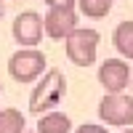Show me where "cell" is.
Wrapping results in <instances>:
<instances>
[{
    "instance_id": "cell-7",
    "label": "cell",
    "mask_w": 133,
    "mask_h": 133,
    "mask_svg": "<svg viewBox=\"0 0 133 133\" xmlns=\"http://www.w3.org/2000/svg\"><path fill=\"white\" fill-rule=\"evenodd\" d=\"M130 80V66L123 59H107L98 66V83L107 88V93H123Z\"/></svg>"
},
{
    "instance_id": "cell-6",
    "label": "cell",
    "mask_w": 133,
    "mask_h": 133,
    "mask_svg": "<svg viewBox=\"0 0 133 133\" xmlns=\"http://www.w3.org/2000/svg\"><path fill=\"white\" fill-rule=\"evenodd\" d=\"M77 27V14L75 5H64V8H48L45 19H43V32L53 40H64L69 32Z\"/></svg>"
},
{
    "instance_id": "cell-1",
    "label": "cell",
    "mask_w": 133,
    "mask_h": 133,
    "mask_svg": "<svg viewBox=\"0 0 133 133\" xmlns=\"http://www.w3.org/2000/svg\"><path fill=\"white\" fill-rule=\"evenodd\" d=\"M66 93V77L59 69H48L43 75V80L32 88V96H29V112L43 115V112H51L61 104V98Z\"/></svg>"
},
{
    "instance_id": "cell-17",
    "label": "cell",
    "mask_w": 133,
    "mask_h": 133,
    "mask_svg": "<svg viewBox=\"0 0 133 133\" xmlns=\"http://www.w3.org/2000/svg\"><path fill=\"white\" fill-rule=\"evenodd\" d=\"M109 3H115V0H109Z\"/></svg>"
},
{
    "instance_id": "cell-11",
    "label": "cell",
    "mask_w": 133,
    "mask_h": 133,
    "mask_svg": "<svg viewBox=\"0 0 133 133\" xmlns=\"http://www.w3.org/2000/svg\"><path fill=\"white\" fill-rule=\"evenodd\" d=\"M80 11L88 19H104L109 11H112V3L109 0H77Z\"/></svg>"
},
{
    "instance_id": "cell-8",
    "label": "cell",
    "mask_w": 133,
    "mask_h": 133,
    "mask_svg": "<svg viewBox=\"0 0 133 133\" xmlns=\"http://www.w3.org/2000/svg\"><path fill=\"white\" fill-rule=\"evenodd\" d=\"M69 130H72L69 115L56 112V109L40 115V120H37V133H69Z\"/></svg>"
},
{
    "instance_id": "cell-14",
    "label": "cell",
    "mask_w": 133,
    "mask_h": 133,
    "mask_svg": "<svg viewBox=\"0 0 133 133\" xmlns=\"http://www.w3.org/2000/svg\"><path fill=\"white\" fill-rule=\"evenodd\" d=\"M0 93H3V83H0Z\"/></svg>"
},
{
    "instance_id": "cell-16",
    "label": "cell",
    "mask_w": 133,
    "mask_h": 133,
    "mask_svg": "<svg viewBox=\"0 0 133 133\" xmlns=\"http://www.w3.org/2000/svg\"><path fill=\"white\" fill-rule=\"evenodd\" d=\"M24 133H32V130H24Z\"/></svg>"
},
{
    "instance_id": "cell-4",
    "label": "cell",
    "mask_w": 133,
    "mask_h": 133,
    "mask_svg": "<svg viewBox=\"0 0 133 133\" xmlns=\"http://www.w3.org/2000/svg\"><path fill=\"white\" fill-rule=\"evenodd\" d=\"M98 117L112 128L133 125V96L125 93H107L98 101Z\"/></svg>"
},
{
    "instance_id": "cell-15",
    "label": "cell",
    "mask_w": 133,
    "mask_h": 133,
    "mask_svg": "<svg viewBox=\"0 0 133 133\" xmlns=\"http://www.w3.org/2000/svg\"><path fill=\"white\" fill-rule=\"evenodd\" d=\"M123 133H133V130H123Z\"/></svg>"
},
{
    "instance_id": "cell-2",
    "label": "cell",
    "mask_w": 133,
    "mask_h": 133,
    "mask_svg": "<svg viewBox=\"0 0 133 133\" xmlns=\"http://www.w3.org/2000/svg\"><path fill=\"white\" fill-rule=\"evenodd\" d=\"M98 40H101V35H98L96 29H80V27H75L69 35L64 37L69 61H72L75 66H91V64L96 61Z\"/></svg>"
},
{
    "instance_id": "cell-13",
    "label": "cell",
    "mask_w": 133,
    "mask_h": 133,
    "mask_svg": "<svg viewBox=\"0 0 133 133\" xmlns=\"http://www.w3.org/2000/svg\"><path fill=\"white\" fill-rule=\"evenodd\" d=\"M48 8H64V5H75V0H45Z\"/></svg>"
},
{
    "instance_id": "cell-12",
    "label": "cell",
    "mask_w": 133,
    "mask_h": 133,
    "mask_svg": "<svg viewBox=\"0 0 133 133\" xmlns=\"http://www.w3.org/2000/svg\"><path fill=\"white\" fill-rule=\"evenodd\" d=\"M75 133H109L107 128H101V125H93V123H85V125H80Z\"/></svg>"
},
{
    "instance_id": "cell-9",
    "label": "cell",
    "mask_w": 133,
    "mask_h": 133,
    "mask_svg": "<svg viewBox=\"0 0 133 133\" xmlns=\"http://www.w3.org/2000/svg\"><path fill=\"white\" fill-rule=\"evenodd\" d=\"M112 43L120 56L133 61V21H120L112 32Z\"/></svg>"
},
{
    "instance_id": "cell-5",
    "label": "cell",
    "mask_w": 133,
    "mask_h": 133,
    "mask_svg": "<svg viewBox=\"0 0 133 133\" xmlns=\"http://www.w3.org/2000/svg\"><path fill=\"white\" fill-rule=\"evenodd\" d=\"M11 32H14V40L19 43V45L35 48L37 43L43 40V19H40V14H35V11H24V14H19L14 19Z\"/></svg>"
},
{
    "instance_id": "cell-10",
    "label": "cell",
    "mask_w": 133,
    "mask_h": 133,
    "mask_svg": "<svg viewBox=\"0 0 133 133\" xmlns=\"http://www.w3.org/2000/svg\"><path fill=\"white\" fill-rule=\"evenodd\" d=\"M27 120L19 109H0V133H24Z\"/></svg>"
},
{
    "instance_id": "cell-3",
    "label": "cell",
    "mask_w": 133,
    "mask_h": 133,
    "mask_svg": "<svg viewBox=\"0 0 133 133\" xmlns=\"http://www.w3.org/2000/svg\"><path fill=\"white\" fill-rule=\"evenodd\" d=\"M45 72V56L37 48H21L8 59V75L16 83H35Z\"/></svg>"
}]
</instances>
